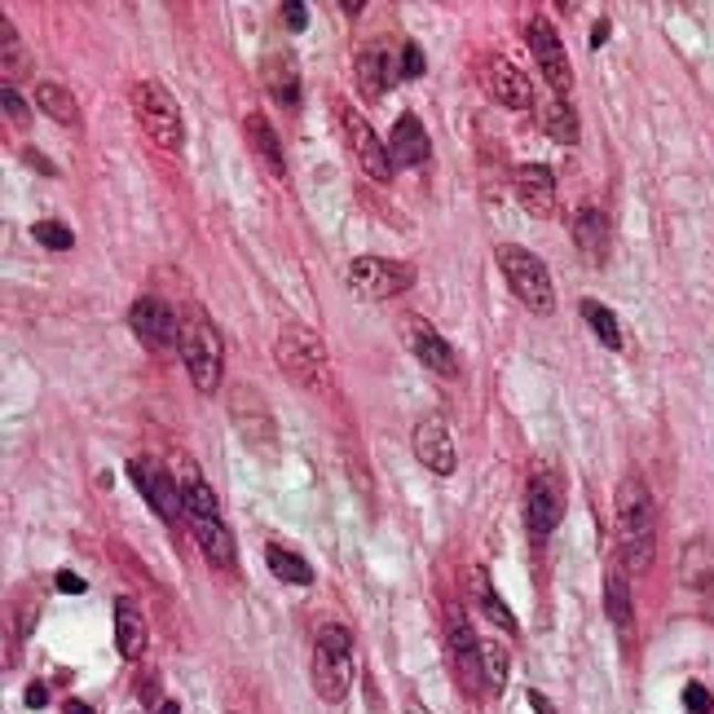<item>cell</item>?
Masks as SVG:
<instances>
[{
    "label": "cell",
    "instance_id": "8",
    "mask_svg": "<svg viewBox=\"0 0 714 714\" xmlns=\"http://www.w3.org/2000/svg\"><path fill=\"white\" fill-rule=\"evenodd\" d=\"M349 292L361 301H392L414 287V265L410 261H388V256H357L349 261Z\"/></svg>",
    "mask_w": 714,
    "mask_h": 714
},
{
    "label": "cell",
    "instance_id": "30",
    "mask_svg": "<svg viewBox=\"0 0 714 714\" xmlns=\"http://www.w3.org/2000/svg\"><path fill=\"white\" fill-rule=\"evenodd\" d=\"M248 137H252V150L265 159V168H270L274 177H287L283 146H279V137H274V128H270V119H265V115H248Z\"/></svg>",
    "mask_w": 714,
    "mask_h": 714
},
{
    "label": "cell",
    "instance_id": "46",
    "mask_svg": "<svg viewBox=\"0 0 714 714\" xmlns=\"http://www.w3.org/2000/svg\"><path fill=\"white\" fill-rule=\"evenodd\" d=\"M406 714H432V711H428L423 702H414V697H410V702H406Z\"/></svg>",
    "mask_w": 714,
    "mask_h": 714
},
{
    "label": "cell",
    "instance_id": "3",
    "mask_svg": "<svg viewBox=\"0 0 714 714\" xmlns=\"http://www.w3.org/2000/svg\"><path fill=\"white\" fill-rule=\"evenodd\" d=\"M354 684V636L340 622H323L314 636V693L332 706L349 697Z\"/></svg>",
    "mask_w": 714,
    "mask_h": 714
},
{
    "label": "cell",
    "instance_id": "45",
    "mask_svg": "<svg viewBox=\"0 0 714 714\" xmlns=\"http://www.w3.org/2000/svg\"><path fill=\"white\" fill-rule=\"evenodd\" d=\"M66 714H97L93 706H84V702H66Z\"/></svg>",
    "mask_w": 714,
    "mask_h": 714
},
{
    "label": "cell",
    "instance_id": "27",
    "mask_svg": "<svg viewBox=\"0 0 714 714\" xmlns=\"http://www.w3.org/2000/svg\"><path fill=\"white\" fill-rule=\"evenodd\" d=\"M31 97H35V106H40L49 119H57L62 128H75V124H80V102L71 97V88H66V84H57V80H40Z\"/></svg>",
    "mask_w": 714,
    "mask_h": 714
},
{
    "label": "cell",
    "instance_id": "44",
    "mask_svg": "<svg viewBox=\"0 0 714 714\" xmlns=\"http://www.w3.org/2000/svg\"><path fill=\"white\" fill-rule=\"evenodd\" d=\"M605 35H609V22H596L591 27V44H605Z\"/></svg>",
    "mask_w": 714,
    "mask_h": 714
},
{
    "label": "cell",
    "instance_id": "33",
    "mask_svg": "<svg viewBox=\"0 0 714 714\" xmlns=\"http://www.w3.org/2000/svg\"><path fill=\"white\" fill-rule=\"evenodd\" d=\"M472 596H476V605H481V613L494 622V627H507V631H516V618H512V609L498 600V591L490 587V578L485 574H472Z\"/></svg>",
    "mask_w": 714,
    "mask_h": 714
},
{
    "label": "cell",
    "instance_id": "26",
    "mask_svg": "<svg viewBox=\"0 0 714 714\" xmlns=\"http://www.w3.org/2000/svg\"><path fill=\"white\" fill-rule=\"evenodd\" d=\"M181 498H186L190 521H221V498H217V490L203 481V472L195 463L181 472Z\"/></svg>",
    "mask_w": 714,
    "mask_h": 714
},
{
    "label": "cell",
    "instance_id": "37",
    "mask_svg": "<svg viewBox=\"0 0 714 714\" xmlns=\"http://www.w3.org/2000/svg\"><path fill=\"white\" fill-rule=\"evenodd\" d=\"M397 71H401L406 80H419V75H423V49H419L414 40H406V44H401V53H397Z\"/></svg>",
    "mask_w": 714,
    "mask_h": 714
},
{
    "label": "cell",
    "instance_id": "40",
    "mask_svg": "<svg viewBox=\"0 0 714 714\" xmlns=\"http://www.w3.org/2000/svg\"><path fill=\"white\" fill-rule=\"evenodd\" d=\"M4 115H9L13 124H27V106H22V97L13 93V84H4Z\"/></svg>",
    "mask_w": 714,
    "mask_h": 714
},
{
    "label": "cell",
    "instance_id": "17",
    "mask_svg": "<svg viewBox=\"0 0 714 714\" xmlns=\"http://www.w3.org/2000/svg\"><path fill=\"white\" fill-rule=\"evenodd\" d=\"M406 345H410V354L419 357L432 375H441V379H454V375H459V354L450 349V340H445L428 318L406 314Z\"/></svg>",
    "mask_w": 714,
    "mask_h": 714
},
{
    "label": "cell",
    "instance_id": "24",
    "mask_svg": "<svg viewBox=\"0 0 714 714\" xmlns=\"http://www.w3.org/2000/svg\"><path fill=\"white\" fill-rule=\"evenodd\" d=\"M195 525V543H199V552H203V560L212 565V569H234V560H239V547H234V534L225 529V521H190Z\"/></svg>",
    "mask_w": 714,
    "mask_h": 714
},
{
    "label": "cell",
    "instance_id": "29",
    "mask_svg": "<svg viewBox=\"0 0 714 714\" xmlns=\"http://www.w3.org/2000/svg\"><path fill=\"white\" fill-rule=\"evenodd\" d=\"M261 80H265V88L274 93L279 106H296L301 102V75H296V66L283 53H274V57L261 62Z\"/></svg>",
    "mask_w": 714,
    "mask_h": 714
},
{
    "label": "cell",
    "instance_id": "7",
    "mask_svg": "<svg viewBox=\"0 0 714 714\" xmlns=\"http://www.w3.org/2000/svg\"><path fill=\"white\" fill-rule=\"evenodd\" d=\"M332 115H336V128H340V137H345V146H349L357 168H361L370 181H388V177H392V159H388V146L375 137L370 119H366L357 106H349L345 97L332 102Z\"/></svg>",
    "mask_w": 714,
    "mask_h": 714
},
{
    "label": "cell",
    "instance_id": "39",
    "mask_svg": "<svg viewBox=\"0 0 714 714\" xmlns=\"http://www.w3.org/2000/svg\"><path fill=\"white\" fill-rule=\"evenodd\" d=\"M283 22H287L292 31H305V27H309V4L287 0V4H283Z\"/></svg>",
    "mask_w": 714,
    "mask_h": 714
},
{
    "label": "cell",
    "instance_id": "35",
    "mask_svg": "<svg viewBox=\"0 0 714 714\" xmlns=\"http://www.w3.org/2000/svg\"><path fill=\"white\" fill-rule=\"evenodd\" d=\"M0 35H4V84H13L27 71V53H22V40H18V31H13L9 18L0 22Z\"/></svg>",
    "mask_w": 714,
    "mask_h": 714
},
{
    "label": "cell",
    "instance_id": "23",
    "mask_svg": "<svg viewBox=\"0 0 714 714\" xmlns=\"http://www.w3.org/2000/svg\"><path fill=\"white\" fill-rule=\"evenodd\" d=\"M574 243H578V252H582L591 265H605V261H609V248H613V225H609V217H605L600 208H582V212L574 217Z\"/></svg>",
    "mask_w": 714,
    "mask_h": 714
},
{
    "label": "cell",
    "instance_id": "5",
    "mask_svg": "<svg viewBox=\"0 0 714 714\" xmlns=\"http://www.w3.org/2000/svg\"><path fill=\"white\" fill-rule=\"evenodd\" d=\"M274 357L283 366V375L301 388H327V370H332V357H327V345L314 327L305 323H287L274 340Z\"/></svg>",
    "mask_w": 714,
    "mask_h": 714
},
{
    "label": "cell",
    "instance_id": "6",
    "mask_svg": "<svg viewBox=\"0 0 714 714\" xmlns=\"http://www.w3.org/2000/svg\"><path fill=\"white\" fill-rule=\"evenodd\" d=\"M498 270H503L507 287H512V296H516L529 314L547 318V314L556 309L552 274H547V265H543L529 248H521V243H503V248H498Z\"/></svg>",
    "mask_w": 714,
    "mask_h": 714
},
{
    "label": "cell",
    "instance_id": "31",
    "mask_svg": "<svg viewBox=\"0 0 714 714\" xmlns=\"http://www.w3.org/2000/svg\"><path fill=\"white\" fill-rule=\"evenodd\" d=\"M265 560H270V574H274L279 582H287V587H309V582H314L309 560L296 556V552H287V547H279V543L265 547Z\"/></svg>",
    "mask_w": 714,
    "mask_h": 714
},
{
    "label": "cell",
    "instance_id": "16",
    "mask_svg": "<svg viewBox=\"0 0 714 714\" xmlns=\"http://www.w3.org/2000/svg\"><path fill=\"white\" fill-rule=\"evenodd\" d=\"M410 445H414V459H419L428 472H437V476H450L454 463H459L445 414H423V419L414 423V432H410Z\"/></svg>",
    "mask_w": 714,
    "mask_h": 714
},
{
    "label": "cell",
    "instance_id": "21",
    "mask_svg": "<svg viewBox=\"0 0 714 714\" xmlns=\"http://www.w3.org/2000/svg\"><path fill=\"white\" fill-rule=\"evenodd\" d=\"M432 155V141H428V128L419 124V115H397L392 124V137H388V159L392 168H419L423 159Z\"/></svg>",
    "mask_w": 714,
    "mask_h": 714
},
{
    "label": "cell",
    "instance_id": "41",
    "mask_svg": "<svg viewBox=\"0 0 714 714\" xmlns=\"http://www.w3.org/2000/svg\"><path fill=\"white\" fill-rule=\"evenodd\" d=\"M53 582H57V591H66V596H80V591H84V578H75L71 569H57Z\"/></svg>",
    "mask_w": 714,
    "mask_h": 714
},
{
    "label": "cell",
    "instance_id": "15",
    "mask_svg": "<svg viewBox=\"0 0 714 714\" xmlns=\"http://www.w3.org/2000/svg\"><path fill=\"white\" fill-rule=\"evenodd\" d=\"M128 327L137 332V340L146 349H172L177 332H181V314H172L168 301H159V296H137L128 309Z\"/></svg>",
    "mask_w": 714,
    "mask_h": 714
},
{
    "label": "cell",
    "instance_id": "10",
    "mask_svg": "<svg viewBox=\"0 0 714 714\" xmlns=\"http://www.w3.org/2000/svg\"><path fill=\"white\" fill-rule=\"evenodd\" d=\"M230 419H234L239 437H243L252 450H274L279 428H274V414H270L265 397H261L252 384H234V388H230Z\"/></svg>",
    "mask_w": 714,
    "mask_h": 714
},
{
    "label": "cell",
    "instance_id": "47",
    "mask_svg": "<svg viewBox=\"0 0 714 714\" xmlns=\"http://www.w3.org/2000/svg\"><path fill=\"white\" fill-rule=\"evenodd\" d=\"M159 714H181V711H177V702H164V706H159Z\"/></svg>",
    "mask_w": 714,
    "mask_h": 714
},
{
    "label": "cell",
    "instance_id": "36",
    "mask_svg": "<svg viewBox=\"0 0 714 714\" xmlns=\"http://www.w3.org/2000/svg\"><path fill=\"white\" fill-rule=\"evenodd\" d=\"M31 234H35V243L40 248H49V252H66L75 239H71V230L66 225H57V221H35L31 225Z\"/></svg>",
    "mask_w": 714,
    "mask_h": 714
},
{
    "label": "cell",
    "instance_id": "25",
    "mask_svg": "<svg viewBox=\"0 0 714 714\" xmlns=\"http://www.w3.org/2000/svg\"><path fill=\"white\" fill-rule=\"evenodd\" d=\"M605 613L609 622L618 627V636L631 644V622H636V605H631V582H627V569H609L605 574Z\"/></svg>",
    "mask_w": 714,
    "mask_h": 714
},
{
    "label": "cell",
    "instance_id": "12",
    "mask_svg": "<svg viewBox=\"0 0 714 714\" xmlns=\"http://www.w3.org/2000/svg\"><path fill=\"white\" fill-rule=\"evenodd\" d=\"M481 88H485L490 102H498L503 111H525V106H534V84H529V75H525L512 57L490 53V57L481 62Z\"/></svg>",
    "mask_w": 714,
    "mask_h": 714
},
{
    "label": "cell",
    "instance_id": "2",
    "mask_svg": "<svg viewBox=\"0 0 714 714\" xmlns=\"http://www.w3.org/2000/svg\"><path fill=\"white\" fill-rule=\"evenodd\" d=\"M177 349L186 361V375L199 392H217L221 388V375H225V345H221V332L217 323L199 309V305H186L181 309V332H177Z\"/></svg>",
    "mask_w": 714,
    "mask_h": 714
},
{
    "label": "cell",
    "instance_id": "42",
    "mask_svg": "<svg viewBox=\"0 0 714 714\" xmlns=\"http://www.w3.org/2000/svg\"><path fill=\"white\" fill-rule=\"evenodd\" d=\"M525 702L534 706V714H556V706H552V702H547L538 689H529V693H525Z\"/></svg>",
    "mask_w": 714,
    "mask_h": 714
},
{
    "label": "cell",
    "instance_id": "43",
    "mask_svg": "<svg viewBox=\"0 0 714 714\" xmlns=\"http://www.w3.org/2000/svg\"><path fill=\"white\" fill-rule=\"evenodd\" d=\"M27 706H31V711H35V706H44V689H40V684H35V689H27Z\"/></svg>",
    "mask_w": 714,
    "mask_h": 714
},
{
    "label": "cell",
    "instance_id": "28",
    "mask_svg": "<svg viewBox=\"0 0 714 714\" xmlns=\"http://www.w3.org/2000/svg\"><path fill=\"white\" fill-rule=\"evenodd\" d=\"M538 124H543L547 137H556V141H565V146L578 141V111H574L565 97H556V93H547V97L538 102Z\"/></svg>",
    "mask_w": 714,
    "mask_h": 714
},
{
    "label": "cell",
    "instance_id": "18",
    "mask_svg": "<svg viewBox=\"0 0 714 714\" xmlns=\"http://www.w3.org/2000/svg\"><path fill=\"white\" fill-rule=\"evenodd\" d=\"M445 644H450V662H454L463 689L485 684V675H481V640L472 636V622H468L463 609H450L445 613Z\"/></svg>",
    "mask_w": 714,
    "mask_h": 714
},
{
    "label": "cell",
    "instance_id": "32",
    "mask_svg": "<svg viewBox=\"0 0 714 714\" xmlns=\"http://www.w3.org/2000/svg\"><path fill=\"white\" fill-rule=\"evenodd\" d=\"M578 309H582V323L591 327V336H596L605 349H622V327H618L613 309H605L600 301H582Z\"/></svg>",
    "mask_w": 714,
    "mask_h": 714
},
{
    "label": "cell",
    "instance_id": "20",
    "mask_svg": "<svg viewBox=\"0 0 714 714\" xmlns=\"http://www.w3.org/2000/svg\"><path fill=\"white\" fill-rule=\"evenodd\" d=\"M354 71H357V88L375 102V97H384L388 88H392V80L401 75L397 71V53L388 49V44H366L361 53H357V62H354Z\"/></svg>",
    "mask_w": 714,
    "mask_h": 714
},
{
    "label": "cell",
    "instance_id": "14",
    "mask_svg": "<svg viewBox=\"0 0 714 714\" xmlns=\"http://www.w3.org/2000/svg\"><path fill=\"white\" fill-rule=\"evenodd\" d=\"M128 476H133V485L141 490V498L159 512L164 525H177V521H181L186 498H181V490L172 485V476H168L155 459H133V463H128Z\"/></svg>",
    "mask_w": 714,
    "mask_h": 714
},
{
    "label": "cell",
    "instance_id": "22",
    "mask_svg": "<svg viewBox=\"0 0 714 714\" xmlns=\"http://www.w3.org/2000/svg\"><path fill=\"white\" fill-rule=\"evenodd\" d=\"M150 644V627H146V613L133 596H119L115 600V649L124 662H137Z\"/></svg>",
    "mask_w": 714,
    "mask_h": 714
},
{
    "label": "cell",
    "instance_id": "38",
    "mask_svg": "<svg viewBox=\"0 0 714 714\" xmlns=\"http://www.w3.org/2000/svg\"><path fill=\"white\" fill-rule=\"evenodd\" d=\"M684 706H689L693 714H711L714 711L711 693H706L702 684H684Z\"/></svg>",
    "mask_w": 714,
    "mask_h": 714
},
{
    "label": "cell",
    "instance_id": "11",
    "mask_svg": "<svg viewBox=\"0 0 714 714\" xmlns=\"http://www.w3.org/2000/svg\"><path fill=\"white\" fill-rule=\"evenodd\" d=\"M529 53H534V62H538V71H543V84H552V93H556V97H569V88H574L569 53H565V44H560L556 27H552L543 13L529 22Z\"/></svg>",
    "mask_w": 714,
    "mask_h": 714
},
{
    "label": "cell",
    "instance_id": "34",
    "mask_svg": "<svg viewBox=\"0 0 714 714\" xmlns=\"http://www.w3.org/2000/svg\"><path fill=\"white\" fill-rule=\"evenodd\" d=\"M507 649L498 640H481V675H485V689L490 693H503L507 689Z\"/></svg>",
    "mask_w": 714,
    "mask_h": 714
},
{
    "label": "cell",
    "instance_id": "1",
    "mask_svg": "<svg viewBox=\"0 0 714 714\" xmlns=\"http://www.w3.org/2000/svg\"><path fill=\"white\" fill-rule=\"evenodd\" d=\"M613 534H618V565L627 574H644L658 556V507L653 490L640 476H622L613 490Z\"/></svg>",
    "mask_w": 714,
    "mask_h": 714
},
{
    "label": "cell",
    "instance_id": "13",
    "mask_svg": "<svg viewBox=\"0 0 714 714\" xmlns=\"http://www.w3.org/2000/svg\"><path fill=\"white\" fill-rule=\"evenodd\" d=\"M680 587L697 605V613H706L714 622V543H706V538L684 543V552H680Z\"/></svg>",
    "mask_w": 714,
    "mask_h": 714
},
{
    "label": "cell",
    "instance_id": "19",
    "mask_svg": "<svg viewBox=\"0 0 714 714\" xmlns=\"http://www.w3.org/2000/svg\"><path fill=\"white\" fill-rule=\"evenodd\" d=\"M512 186H516V199L529 217H552L556 212V177L552 168L543 164H516L512 168Z\"/></svg>",
    "mask_w": 714,
    "mask_h": 714
},
{
    "label": "cell",
    "instance_id": "9",
    "mask_svg": "<svg viewBox=\"0 0 714 714\" xmlns=\"http://www.w3.org/2000/svg\"><path fill=\"white\" fill-rule=\"evenodd\" d=\"M525 521L534 538L556 534V525L565 521V476L556 468H538L525 485Z\"/></svg>",
    "mask_w": 714,
    "mask_h": 714
},
{
    "label": "cell",
    "instance_id": "4",
    "mask_svg": "<svg viewBox=\"0 0 714 714\" xmlns=\"http://www.w3.org/2000/svg\"><path fill=\"white\" fill-rule=\"evenodd\" d=\"M133 115H137L141 133H146L159 150H168V155L181 150V141H186V119H181L177 97H172L159 80H137V84H133Z\"/></svg>",
    "mask_w": 714,
    "mask_h": 714
}]
</instances>
